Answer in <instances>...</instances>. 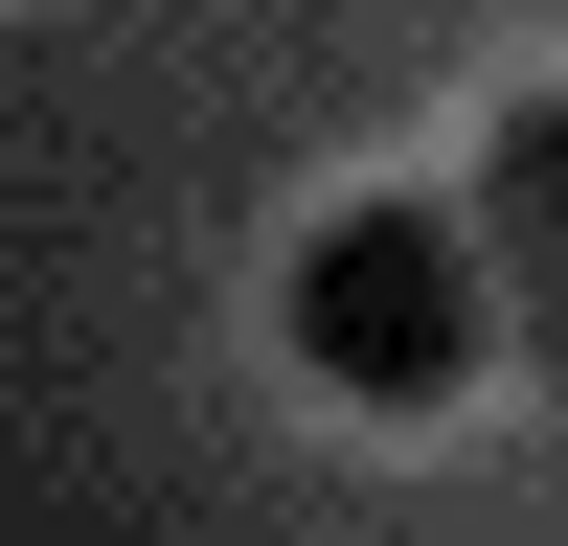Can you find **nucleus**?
<instances>
[{"label":"nucleus","instance_id":"nucleus-1","mask_svg":"<svg viewBox=\"0 0 568 546\" xmlns=\"http://www.w3.org/2000/svg\"><path fill=\"white\" fill-rule=\"evenodd\" d=\"M296 364L342 410H455L478 387V342H500V273H478V205H318V251H296Z\"/></svg>","mask_w":568,"mask_h":546},{"label":"nucleus","instance_id":"nucleus-2","mask_svg":"<svg viewBox=\"0 0 568 546\" xmlns=\"http://www.w3.org/2000/svg\"><path fill=\"white\" fill-rule=\"evenodd\" d=\"M478 273H500V342L568 387V91H524L478 136Z\"/></svg>","mask_w":568,"mask_h":546}]
</instances>
